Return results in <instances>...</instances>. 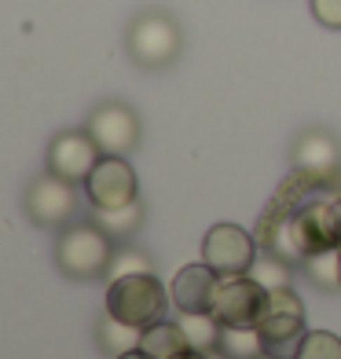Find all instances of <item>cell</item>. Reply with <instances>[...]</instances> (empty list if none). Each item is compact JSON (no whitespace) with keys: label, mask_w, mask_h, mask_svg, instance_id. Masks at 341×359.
Segmentation results:
<instances>
[{"label":"cell","mask_w":341,"mask_h":359,"mask_svg":"<svg viewBox=\"0 0 341 359\" xmlns=\"http://www.w3.org/2000/svg\"><path fill=\"white\" fill-rule=\"evenodd\" d=\"M85 191H88L92 209H118V205L140 202L136 169L128 165V158H118V154H103L95 161V169L85 180Z\"/></svg>","instance_id":"52a82bcc"},{"label":"cell","mask_w":341,"mask_h":359,"mask_svg":"<svg viewBox=\"0 0 341 359\" xmlns=\"http://www.w3.org/2000/svg\"><path fill=\"white\" fill-rule=\"evenodd\" d=\"M312 15L319 26L341 29V0H312Z\"/></svg>","instance_id":"603a6c76"},{"label":"cell","mask_w":341,"mask_h":359,"mask_svg":"<svg viewBox=\"0 0 341 359\" xmlns=\"http://www.w3.org/2000/svg\"><path fill=\"white\" fill-rule=\"evenodd\" d=\"M341 165V151H337V140L323 128H308V133L297 136L294 143V169L305 176H334Z\"/></svg>","instance_id":"4fadbf2b"},{"label":"cell","mask_w":341,"mask_h":359,"mask_svg":"<svg viewBox=\"0 0 341 359\" xmlns=\"http://www.w3.org/2000/svg\"><path fill=\"white\" fill-rule=\"evenodd\" d=\"M77 184L62 180L55 172L37 176L34 184L26 187V213L34 224L41 227H67L70 217L77 213Z\"/></svg>","instance_id":"30bf717a"},{"label":"cell","mask_w":341,"mask_h":359,"mask_svg":"<svg viewBox=\"0 0 341 359\" xmlns=\"http://www.w3.org/2000/svg\"><path fill=\"white\" fill-rule=\"evenodd\" d=\"M268 359H297L305 345V304L294 290H268V312L257 323Z\"/></svg>","instance_id":"7a4b0ae2"},{"label":"cell","mask_w":341,"mask_h":359,"mask_svg":"<svg viewBox=\"0 0 341 359\" xmlns=\"http://www.w3.org/2000/svg\"><path fill=\"white\" fill-rule=\"evenodd\" d=\"M88 136L95 140L100 154H133V147L140 143V118L128 103H100L88 114Z\"/></svg>","instance_id":"9c48e42d"},{"label":"cell","mask_w":341,"mask_h":359,"mask_svg":"<svg viewBox=\"0 0 341 359\" xmlns=\"http://www.w3.org/2000/svg\"><path fill=\"white\" fill-rule=\"evenodd\" d=\"M217 283H220V275L209 264H187L173 279V304L180 312H213Z\"/></svg>","instance_id":"7c38bea8"},{"label":"cell","mask_w":341,"mask_h":359,"mask_svg":"<svg viewBox=\"0 0 341 359\" xmlns=\"http://www.w3.org/2000/svg\"><path fill=\"white\" fill-rule=\"evenodd\" d=\"M297 359H341V337L327 330H308Z\"/></svg>","instance_id":"44dd1931"},{"label":"cell","mask_w":341,"mask_h":359,"mask_svg":"<svg viewBox=\"0 0 341 359\" xmlns=\"http://www.w3.org/2000/svg\"><path fill=\"white\" fill-rule=\"evenodd\" d=\"M217 352L227 359H265V341L257 326H220Z\"/></svg>","instance_id":"9a60e30c"},{"label":"cell","mask_w":341,"mask_h":359,"mask_svg":"<svg viewBox=\"0 0 341 359\" xmlns=\"http://www.w3.org/2000/svg\"><path fill=\"white\" fill-rule=\"evenodd\" d=\"M114 359H147V355H143V348H128V352H121V355H114Z\"/></svg>","instance_id":"cb8c5ba5"},{"label":"cell","mask_w":341,"mask_h":359,"mask_svg":"<svg viewBox=\"0 0 341 359\" xmlns=\"http://www.w3.org/2000/svg\"><path fill=\"white\" fill-rule=\"evenodd\" d=\"M265 359H268V355H265Z\"/></svg>","instance_id":"4316f807"},{"label":"cell","mask_w":341,"mask_h":359,"mask_svg":"<svg viewBox=\"0 0 341 359\" xmlns=\"http://www.w3.org/2000/svg\"><path fill=\"white\" fill-rule=\"evenodd\" d=\"M250 275L257 283H261L265 290H286L290 286V268H286V257L279 253H257Z\"/></svg>","instance_id":"ffe728a7"},{"label":"cell","mask_w":341,"mask_h":359,"mask_svg":"<svg viewBox=\"0 0 341 359\" xmlns=\"http://www.w3.org/2000/svg\"><path fill=\"white\" fill-rule=\"evenodd\" d=\"M136 271H151V260L140 250H121V253H114L110 268H107V279H121V275H136Z\"/></svg>","instance_id":"7402d4cb"},{"label":"cell","mask_w":341,"mask_h":359,"mask_svg":"<svg viewBox=\"0 0 341 359\" xmlns=\"http://www.w3.org/2000/svg\"><path fill=\"white\" fill-rule=\"evenodd\" d=\"M184 359H213V352H194V348H191Z\"/></svg>","instance_id":"d4e9b609"},{"label":"cell","mask_w":341,"mask_h":359,"mask_svg":"<svg viewBox=\"0 0 341 359\" xmlns=\"http://www.w3.org/2000/svg\"><path fill=\"white\" fill-rule=\"evenodd\" d=\"M180 326H184V334H187L194 352H217V341H220L217 316H209V312H184Z\"/></svg>","instance_id":"e0dca14e"},{"label":"cell","mask_w":341,"mask_h":359,"mask_svg":"<svg viewBox=\"0 0 341 359\" xmlns=\"http://www.w3.org/2000/svg\"><path fill=\"white\" fill-rule=\"evenodd\" d=\"M213 359H227V355H220V352H213Z\"/></svg>","instance_id":"484cf974"},{"label":"cell","mask_w":341,"mask_h":359,"mask_svg":"<svg viewBox=\"0 0 341 359\" xmlns=\"http://www.w3.org/2000/svg\"><path fill=\"white\" fill-rule=\"evenodd\" d=\"M140 348H143V355H147V359H184L191 352V341H187L180 323L158 319V323H151L147 330H143Z\"/></svg>","instance_id":"5bb4252c"},{"label":"cell","mask_w":341,"mask_h":359,"mask_svg":"<svg viewBox=\"0 0 341 359\" xmlns=\"http://www.w3.org/2000/svg\"><path fill=\"white\" fill-rule=\"evenodd\" d=\"M268 312V290L253 275H220L213 312L220 326H257Z\"/></svg>","instance_id":"8992f818"},{"label":"cell","mask_w":341,"mask_h":359,"mask_svg":"<svg viewBox=\"0 0 341 359\" xmlns=\"http://www.w3.org/2000/svg\"><path fill=\"white\" fill-rule=\"evenodd\" d=\"M286 224H290V238H294L301 257L341 250V198L305 202L286 217Z\"/></svg>","instance_id":"5b68a950"},{"label":"cell","mask_w":341,"mask_h":359,"mask_svg":"<svg viewBox=\"0 0 341 359\" xmlns=\"http://www.w3.org/2000/svg\"><path fill=\"white\" fill-rule=\"evenodd\" d=\"M95 224L103 227L110 238H128L143 224V205H118V209H95Z\"/></svg>","instance_id":"ac0fdd59"},{"label":"cell","mask_w":341,"mask_h":359,"mask_svg":"<svg viewBox=\"0 0 341 359\" xmlns=\"http://www.w3.org/2000/svg\"><path fill=\"white\" fill-rule=\"evenodd\" d=\"M180 26L173 22V15L166 11H143L128 22V34H125V48H128V59L143 70H161L180 55Z\"/></svg>","instance_id":"277c9868"},{"label":"cell","mask_w":341,"mask_h":359,"mask_svg":"<svg viewBox=\"0 0 341 359\" xmlns=\"http://www.w3.org/2000/svg\"><path fill=\"white\" fill-rule=\"evenodd\" d=\"M95 337H100V348H103V352L121 355V352H128V348H140L143 330H140V326L121 323V319H114V316L107 312V316L100 319V330H95Z\"/></svg>","instance_id":"2e32d148"},{"label":"cell","mask_w":341,"mask_h":359,"mask_svg":"<svg viewBox=\"0 0 341 359\" xmlns=\"http://www.w3.org/2000/svg\"><path fill=\"white\" fill-rule=\"evenodd\" d=\"M202 257L217 275H250L253 260H257V242L246 227L217 224V227H209V235L202 242Z\"/></svg>","instance_id":"ba28073f"},{"label":"cell","mask_w":341,"mask_h":359,"mask_svg":"<svg viewBox=\"0 0 341 359\" xmlns=\"http://www.w3.org/2000/svg\"><path fill=\"white\" fill-rule=\"evenodd\" d=\"M107 312L114 319H121L128 326L147 330L151 323L166 316V290L154 279V271H136V275H121L110 279L107 286Z\"/></svg>","instance_id":"3957f363"},{"label":"cell","mask_w":341,"mask_h":359,"mask_svg":"<svg viewBox=\"0 0 341 359\" xmlns=\"http://www.w3.org/2000/svg\"><path fill=\"white\" fill-rule=\"evenodd\" d=\"M110 260H114V242L95 220L62 227V235L55 242V264L67 279H77V283L100 279V275H107Z\"/></svg>","instance_id":"6da1fadb"},{"label":"cell","mask_w":341,"mask_h":359,"mask_svg":"<svg viewBox=\"0 0 341 359\" xmlns=\"http://www.w3.org/2000/svg\"><path fill=\"white\" fill-rule=\"evenodd\" d=\"M100 158L103 154L95 147V140L88 136V128L85 133H59L52 147H48V172L70 180V184H85Z\"/></svg>","instance_id":"8fae6325"},{"label":"cell","mask_w":341,"mask_h":359,"mask_svg":"<svg viewBox=\"0 0 341 359\" xmlns=\"http://www.w3.org/2000/svg\"><path fill=\"white\" fill-rule=\"evenodd\" d=\"M305 271L312 275V283L319 290H341V250H323V253H308Z\"/></svg>","instance_id":"d6986e66"}]
</instances>
